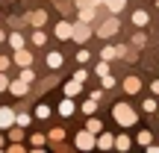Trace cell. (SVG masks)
<instances>
[{"label":"cell","instance_id":"6da1fadb","mask_svg":"<svg viewBox=\"0 0 159 153\" xmlns=\"http://www.w3.org/2000/svg\"><path fill=\"white\" fill-rule=\"evenodd\" d=\"M112 118H115V124L124 127V130H130V127L139 124V112L127 100H121V103H115V106H112Z\"/></svg>","mask_w":159,"mask_h":153},{"label":"cell","instance_id":"7a4b0ae2","mask_svg":"<svg viewBox=\"0 0 159 153\" xmlns=\"http://www.w3.org/2000/svg\"><path fill=\"white\" fill-rule=\"evenodd\" d=\"M91 33H94V29H91V24L89 21H74V33H71V41H77V44H85V41L91 38Z\"/></svg>","mask_w":159,"mask_h":153},{"label":"cell","instance_id":"3957f363","mask_svg":"<svg viewBox=\"0 0 159 153\" xmlns=\"http://www.w3.org/2000/svg\"><path fill=\"white\" fill-rule=\"evenodd\" d=\"M94 138H97L94 133L83 127V130H80L77 136H74V147H77V150H94Z\"/></svg>","mask_w":159,"mask_h":153},{"label":"cell","instance_id":"277c9868","mask_svg":"<svg viewBox=\"0 0 159 153\" xmlns=\"http://www.w3.org/2000/svg\"><path fill=\"white\" fill-rule=\"evenodd\" d=\"M118 29H121V21L112 15V18H106V21H100V27H97V35H100V38H112Z\"/></svg>","mask_w":159,"mask_h":153},{"label":"cell","instance_id":"5b68a950","mask_svg":"<svg viewBox=\"0 0 159 153\" xmlns=\"http://www.w3.org/2000/svg\"><path fill=\"white\" fill-rule=\"evenodd\" d=\"M12 65H15V68H27V65H33V50H27V47L12 50Z\"/></svg>","mask_w":159,"mask_h":153},{"label":"cell","instance_id":"8992f818","mask_svg":"<svg viewBox=\"0 0 159 153\" xmlns=\"http://www.w3.org/2000/svg\"><path fill=\"white\" fill-rule=\"evenodd\" d=\"M71 33H74V21H56V27H53V35H56L59 41H71Z\"/></svg>","mask_w":159,"mask_h":153},{"label":"cell","instance_id":"52a82bcc","mask_svg":"<svg viewBox=\"0 0 159 153\" xmlns=\"http://www.w3.org/2000/svg\"><path fill=\"white\" fill-rule=\"evenodd\" d=\"M121 88H124V94L136 97L139 91H142V79H139L136 74H130V77H124V83H121Z\"/></svg>","mask_w":159,"mask_h":153},{"label":"cell","instance_id":"ba28073f","mask_svg":"<svg viewBox=\"0 0 159 153\" xmlns=\"http://www.w3.org/2000/svg\"><path fill=\"white\" fill-rule=\"evenodd\" d=\"M6 91L15 94V97H27V94H30V83H24V79H9Z\"/></svg>","mask_w":159,"mask_h":153},{"label":"cell","instance_id":"9c48e42d","mask_svg":"<svg viewBox=\"0 0 159 153\" xmlns=\"http://www.w3.org/2000/svg\"><path fill=\"white\" fill-rule=\"evenodd\" d=\"M112 144H115V136H112V133H106V130L97 133V138H94V147L97 150H112Z\"/></svg>","mask_w":159,"mask_h":153},{"label":"cell","instance_id":"30bf717a","mask_svg":"<svg viewBox=\"0 0 159 153\" xmlns=\"http://www.w3.org/2000/svg\"><path fill=\"white\" fill-rule=\"evenodd\" d=\"M15 124V109L12 106H0V130H9V127Z\"/></svg>","mask_w":159,"mask_h":153},{"label":"cell","instance_id":"8fae6325","mask_svg":"<svg viewBox=\"0 0 159 153\" xmlns=\"http://www.w3.org/2000/svg\"><path fill=\"white\" fill-rule=\"evenodd\" d=\"M56 112L62 115V118H71V115L77 112V103H74V97H62V100H59V106H56Z\"/></svg>","mask_w":159,"mask_h":153},{"label":"cell","instance_id":"7c38bea8","mask_svg":"<svg viewBox=\"0 0 159 153\" xmlns=\"http://www.w3.org/2000/svg\"><path fill=\"white\" fill-rule=\"evenodd\" d=\"M44 65H47L50 71H59V68L65 65V56H62L59 50H50V53H47V59H44Z\"/></svg>","mask_w":159,"mask_h":153},{"label":"cell","instance_id":"4fadbf2b","mask_svg":"<svg viewBox=\"0 0 159 153\" xmlns=\"http://www.w3.org/2000/svg\"><path fill=\"white\" fill-rule=\"evenodd\" d=\"M27 24H33V27H44L47 24V9H35L27 15Z\"/></svg>","mask_w":159,"mask_h":153},{"label":"cell","instance_id":"5bb4252c","mask_svg":"<svg viewBox=\"0 0 159 153\" xmlns=\"http://www.w3.org/2000/svg\"><path fill=\"white\" fill-rule=\"evenodd\" d=\"M83 91H85V85L77 83V79H71V83L62 85V94H65V97H77V94H83Z\"/></svg>","mask_w":159,"mask_h":153},{"label":"cell","instance_id":"9a60e30c","mask_svg":"<svg viewBox=\"0 0 159 153\" xmlns=\"http://www.w3.org/2000/svg\"><path fill=\"white\" fill-rule=\"evenodd\" d=\"M6 44H9L12 50H18V47H27V38H24V35L18 33V29H12V33L6 35Z\"/></svg>","mask_w":159,"mask_h":153},{"label":"cell","instance_id":"2e32d148","mask_svg":"<svg viewBox=\"0 0 159 153\" xmlns=\"http://www.w3.org/2000/svg\"><path fill=\"white\" fill-rule=\"evenodd\" d=\"M27 44H35V47H44L47 44V33L41 27H33V35H30V41Z\"/></svg>","mask_w":159,"mask_h":153},{"label":"cell","instance_id":"e0dca14e","mask_svg":"<svg viewBox=\"0 0 159 153\" xmlns=\"http://www.w3.org/2000/svg\"><path fill=\"white\" fill-rule=\"evenodd\" d=\"M133 147V136H127V133H121V136H115V144H112V150H130Z\"/></svg>","mask_w":159,"mask_h":153},{"label":"cell","instance_id":"ac0fdd59","mask_svg":"<svg viewBox=\"0 0 159 153\" xmlns=\"http://www.w3.org/2000/svg\"><path fill=\"white\" fill-rule=\"evenodd\" d=\"M148 24H150V15L144 9H136V12H133V27L142 29V27H148Z\"/></svg>","mask_w":159,"mask_h":153},{"label":"cell","instance_id":"d6986e66","mask_svg":"<svg viewBox=\"0 0 159 153\" xmlns=\"http://www.w3.org/2000/svg\"><path fill=\"white\" fill-rule=\"evenodd\" d=\"M103 6H106V12H109V15H121V12L127 9V0H106Z\"/></svg>","mask_w":159,"mask_h":153},{"label":"cell","instance_id":"ffe728a7","mask_svg":"<svg viewBox=\"0 0 159 153\" xmlns=\"http://www.w3.org/2000/svg\"><path fill=\"white\" fill-rule=\"evenodd\" d=\"M62 138H68V133H65L62 127H53V130L47 133V142L50 144H62Z\"/></svg>","mask_w":159,"mask_h":153},{"label":"cell","instance_id":"44dd1931","mask_svg":"<svg viewBox=\"0 0 159 153\" xmlns=\"http://www.w3.org/2000/svg\"><path fill=\"white\" fill-rule=\"evenodd\" d=\"M94 15H97V6L94 3H91V6H85V9H77V18H80V21H94Z\"/></svg>","mask_w":159,"mask_h":153},{"label":"cell","instance_id":"7402d4cb","mask_svg":"<svg viewBox=\"0 0 159 153\" xmlns=\"http://www.w3.org/2000/svg\"><path fill=\"white\" fill-rule=\"evenodd\" d=\"M50 115H53V109L47 106V103H39V106H35V112H33V118H35V121H47Z\"/></svg>","mask_w":159,"mask_h":153},{"label":"cell","instance_id":"603a6c76","mask_svg":"<svg viewBox=\"0 0 159 153\" xmlns=\"http://www.w3.org/2000/svg\"><path fill=\"white\" fill-rule=\"evenodd\" d=\"M115 56H118V44H103V47H100V59H106V62H112Z\"/></svg>","mask_w":159,"mask_h":153},{"label":"cell","instance_id":"cb8c5ba5","mask_svg":"<svg viewBox=\"0 0 159 153\" xmlns=\"http://www.w3.org/2000/svg\"><path fill=\"white\" fill-rule=\"evenodd\" d=\"M30 144H33V150H41L47 144V136L44 133H33V136H30Z\"/></svg>","mask_w":159,"mask_h":153},{"label":"cell","instance_id":"d4e9b609","mask_svg":"<svg viewBox=\"0 0 159 153\" xmlns=\"http://www.w3.org/2000/svg\"><path fill=\"white\" fill-rule=\"evenodd\" d=\"M6 133H9L6 138H12V142H24V138H27V136H24V127H18V124H12Z\"/></svg>","mask_w":159,"mask_h":153},{"label":"cell","instance_id":"484cf974","mask_svg":"<svg viewBox=\"0 0 159 153\" xmlns=\"http://www.w3.org/2000/svg\"><path fill=\"white\" fill-rule=\"evenodd\" d=\"M85 130H91V133L97 136V133L103 130V121H100V118H94V115H89V121H85Z\"/></svg>","mask_w":159,"mask_h":153},{"label":"cell","instance_id":"4316f807","mask_svg":"<svg viewBox=\"0 0 159 153\" xmlns=\"http://www.w3.org/2000/svg\"><path fill=\"white\" fill-rule=\"evenodd\" d=\"M33 121H35L33 115H27V112H15V124H18V127H24V130H27Z\"/></svg>","mask_w":159,"mask_h":153},{"label":"cell","instance_id":"83f0119b","mask_svg":"<svg viewBox=\"0 0 159 153\" xmlns=\"http://www.w3.org/2000/svg\"><path fill=\"white\" fill-rule=\"evenodd\" d=\"M80 109H83V115H94L97 112V100H94V97H85Z\"/></svg>","mask_w":159,"mask_h":153},{"label":"cell","instance_id":"f1b7e54d","mask_svg":"<svg viewBox=\"0 0 159 153\" xmlns=\"http://www.w3.org/2000/svg\"><path fill=\"white\" fill-rule=\"evenodd\" d=\"M159 109V103H156V97H144L142 100V112H148V115H153Z\"/></svg>","mask_w":159,"mask_h":153},{"label":"cell","instance_id":"f546056e","mask_svg":"<svg viewBox=\"0 0 159 153\" xmlns=\"http://www.w3.org/2000/svg\"><path fill=\"white\" fill-rule=\"evenodd\" d=\"M100 88L103 91H112L115 88V77L109 74V71H106V74H100Z\"/></svg>","mask_w":159,"mask_h":153},{"label":"cell","instance_id":"4dcf8cb0","mask_svg":"<svg viewBox=\"0 0 159 153\" xmlns=\"http://www.w3.org/2000/svg\"><path fill=\"white\" fill-rule=\"evenodd\" d=\"M18 79H24V83H35V71H33V68L27 65V68H21V74H18Z\"/></svg>","mask_w":159,"mask_h":153},{"label":"cell","instance_id":"1f68e13d","mask_svg":"<svg viewBox=\"0 0 159 153\" xmlns=\"http://www.w3.org/2000/svg\"><path fill=\"white\" fill-rule=\"evenodd\" d=\"M130 44L136 47V50H142V47L148 44V35H144V33H136V35H133V41H130Z\"/></svg>","mask_w":159,"mask_h":153},{"label":"cell","instance_id":"d6a6232c","mask_svg":"<svg viewBox=\"0 0 159 153\" xmlns=\"http://www.w3.org/2000/svg\"><path fill=\"white\" fill-rule=\"evenodd\" d=\"M136 142H139V144L144 147V144H150V142H153V133H150V130H142V133L136 136Z\"/></svg>","mask_w":159,"mask_h":153},{"label":"cell","instance_id":"836d02e7","mask_svg":"<svg viewBox=\"0 0 159 153\" xmlns=\"http://www.w3.org/2000/svg\"><path fill=\"white\" fill-rule=\"evenodd\" d=\"M89 59H91L89 47H80V50H77V62H80V65H89Z\"/></svg>","mask_w":159,"mask_h":153},{"label":"cell","instance_id":"e575fe53","mask_svg":"<svg viewBox=\"0 0 159 153\" xmlns=\"http://www.w3.org/2000/svg\"><path fill=\"white\" fill-rule=\"evenodd\" d=\"M74 79L85 85V83H89V71H85V68H77V71H74Z\"/></svg>","mask_w":159,"mask_h":153},{"label":"cell","instance_id":"d590c367","mask_svg":"<svg viewBox=\"0 0 159 153\" xmlns=\"http://www.w3.org/2000/svg\"><path fill=\"white\" fill-rule=\"evenodd\" d=\"M6 150H9V153H24L27 147H24V142H9V144H6Z\"/></svg>","mask_w":159,"mask_h":153},{"label":"cell","instance_id":"8d00e7d4","mask_svg":"<svg viewBox=\"0 0 159 153\" xmlns=\"http://www.w3.org/2000/svg\"><path fill=\"white\" fill-rule=\"evenodd\" d=\"M106 71H109V62H106V59H100V62L94 65V74L100 77V74H106Z\"/></svg>","mask_w":159,"mask_h":153},{"label":"cell","instance_id":"74e56055","mask_svg":"<svg viewBox=\"0 0 159 153\" xmlns=\"http://www.w3.org/2000/svg\"><path fill=\"white\" fill-rule=\"evenodd\" d=\"M12 68V56H0V71H9Z\"/></svg>","mask_w":159,"mask_h":153},{"label":"cell","instance_id":"f35d334b","mask_svg":"<svg viewBox=\"0 0 159 153\" xmlns=\"http://www.w3.org/2000/svg\"><path fill=\"white\" fill-rule=\"evenodd\" d=\"M56 6H59V12H62V15L71 9V3H68V0H56Z\"/></svg>","mask_w":159,"mask_h":153},{"label":"cell","instance_id":"ab89813d","mask_svg":"<svg viewBox=\"0 0 159 153\" xmlns=\"http://www.w3.org/2000/svg\"><path fill=\"white\" fill-rule=\"evenodd\" d=\"M6 85H9V77H6V71H0V91H6Z\"/></svg>","mask_w":159,"mask_h":153},{"label":"cell","instance_id":"60d3db41","mask_svg":"<svg viewBox=\"0 0 159 153\" xmlns=\"http://www.w3.org/2000/svg\"><path fill=\"white\" fill-rule=\"evenodd\" d=\"M85 6H91V0H74V9H85Z\"/></svg>","mask_w":159,"mask_h":153},{"label":"cell","instance_id":"b9f144b4","mask_svg":"<svg viewBox=\"0 0 159 153\" xmlns=\"http://www.w3.org/2000/svg\"><path fill=\"white\" fill-rule=\"evenodd\" d=\"M150 91H153V94L159 97V79H153V83H150Z\"/></svg>","mask_w":159,"mask_h":153},{"label":"cell","instance_id":"7bdbcfd3","mask_svg":"<svg viewBox=\"0 0 159 153\" xmlns=\"http://www.w3.org/2000/svg\"><path fill=\"white\" fill-rule=\"evenodd\" d=\"M91 3H94V6H103V3H106V0H91Z\"/></svg>","mask_w":159,"mask_h":153},{"label":"cell","instance_id":"ee69618b","mask_svg":"<svg viewBox=\"0 0 159 153\" xmlns=\"http://www.w3.org/2000/svg\"><path fill=\"white\" fill-rule=\"evenodd\" d=\"M3 41H6V33H3V29H0V44H3Z\"/></svg>","mask_w":159,"mask_h":153},{"label":"cell","instance_id":"f6af8a7d","mask_svg":"<svg viewBox=\"0 0 159 153\" xmlns=\"http://www.w3.org/2000/svg\"><path fill=\"white\" fill-rule=\"evenodd\" d=\"M3 138H6V136H3V133H0V147H6V144H3Z\"/></svg>","mask_w":159,"mask_h":153},{"label":"cell","instance_id":"bcb514c9","mask_svg":"<svg viewBox=\"0 0 159 153\" xmlns=\"http://www.w3.org/2000/svg\"><path fill=\"white\" fill-rule=\"evenodd\" d=\"M156 9H159V0H156Z\"/></svg>","mask_w":159,"mask_h":153}]
</instances>
